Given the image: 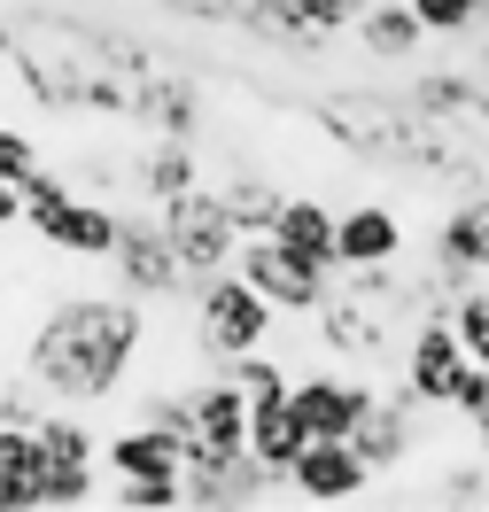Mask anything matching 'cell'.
Wrapping results in <instances>:
<instances>
[{
  "label": "cell",
  "instance_id": "1",
  "mask_svg": "<svg viewBox=\"0 0 489 512\" xmlns=\"http://www.w3.org/2000/svg\"><path fill=\"white\" fill-rule=\"evenodd\" d=\"M156 357V303L125 295L117 280L109 288H55L32 311L24 342H16V373L55 404V412H109L125 404L140 373Z\"/></svg>",
  "mask_w": 489,
  "mask_h": 512
},
{
  "label": "cell",
  "instance_id": "2",
  "mask_svg": "<svg viewBox=\"0 0 489 512\" xmlns=\"http://www.w3.org/2000/svg\"><path fill=\"white\" fill-rule=\"evenodd\" d=\"M32 450H39L32 512L101 505V435H94V419H86V412H39Z\"/></svg>",
  "mask_w": 489,
  "mask_h": 512
},
{
  "label": "cell",
  "instance_id": "3",
  "mask_svg": "<svg viewBox=\"0 0 489 512\" xmlns=\"http://www.w3.org/2000/svg\"><path fill=\"white\" fill-rule=\"evenodd\" d=\"M187 326H195L202 350L226 365V357H241V350H264V342L280 334V311H272V303L226 264V272H210V280L187 288Z\"/></svg>",
  "mask_w": 489,
  "mask_h": 512
},
{
  "label": "cell",
  "instance_id": "4",
  "mask_svg": "<svg viewBox=\"0 0 489 512\" xmlns=\"http://www.w3.org/2000/svg\"><path fill=\"white\" fill-rule=\"evenodd\" d=\"M101 264H109V280L125 295H140V303H187V272H179V256L163 241V218L148 202L117 210V241H109Z\"/></svg>",
  "mask_w": 489,
  "mask_h": 512
},
{
  "label": "cell",
  "instance_id": "5",
  "mask_svg": "<svg viewBox=\"0 0 489 512\" xmlns=\"http://www.w3.org/2000/svg\"><path fill=\"white\" fill-rule=\"evenodd\" d=\"M156 218H163V241L179 256V272H187V288L210 280V272H226L233 249H241V225L226 218V202H218L210 179L187 187V194H171V202H156Z\"/></svg>",
  "mask_w": 489,
  "mask_h": 512
},
{
  "label": "cell",
  "instance_id": "6",
  "mask_svg": "<svg viewBox=\"0 0 489 512\" xmlns=\"http://www.w3.org/2000/svg\"><path fill=\"white\" fill-rule=\"evenodd\" d=\"M24 233H32L47 256H63V264H101L109 241H117V202H101V194H39L24 202Z\"/></svg>",
  "mask_w": 489,
  "mask_h": 512
},
{
  "label": "cell",
  "instance_id": "7",
  "mask_svg": "<svg viewBox=\"0 0 489 512\" xmlns=\"http://www.w3.org/2000/svg\"><path fill=\"white\" fill-rule=\"evenodd\" d=\"M179 489L195 512H241V505H272L280 497V474L241 450H210V443H187V466H179Z\"/></svg>",
  "mask_w": 489,
  "mask_h": 512
},
{
  "label": "cell",
  "instance_id": "8",
  "mask_svg": "<svg viewBox=\"0 0 489 512\" xmlns=\"http://www.w3.org/2000/svg\"><path fill=\"white\" fill-rule=\"evenodd\" d=\"M233 272H241V280L280 311V319H311V311H319V295H326V280H334V272H319V264H303L295 249H280L272 233H241Z\"/></svg>",
  "mask_w": 489,
  "mask_h": 512
},
{
  "label": "cell",
  "instance_id": "9",
  "mask_svg": "<svg viewBox=\"0 0 489 512\" xmlns=\"http://www.w3.org/2000/svg\"><path fill=\"white\" fill-rule=\"evenodd\" d=\"M295 505H365L373 497V466L358 458L350 435H311V443L288 458V474H280Z\"/></svg>",
  "mask_w": 489,
  "mask_h": 512
},
{
  "label": "cell",
  "instance_id": "10",
  "mask_svg": "<svg viewBox=\"0 0 489 512\" xmlns=\"http://www.w3.org/2000/svg\"><path fill=\"white\" fill-rule=\"evenodd\" d=\"M427 280L443 295L489 280V194H466V202H451L435 218V233H427Z\"/></svg>",
  "mask_w": 489,
  "mask_h": 512
},
{
  "label": "cell",
  "instance_id": "11",
  "mask_svg": "<svg viewBox=\"0 0 489 512\" xmlns=\"http://www.w3.org/2000/svg\"><path fill=\"white\" fill-rule=\"evenodd\" d=\"M466 365H474V357H466V342L451 334V311H420L412 334H404V381L396 388H404L412 404H427V412H443Z\"/></svg>",
  "mask_w": 489,
  "mask_h": 512
},
{
  "label": "cell",
  "instance_id": "12",
  "mask_svg": "<svg viewBox=\"0 0 489 512\" xmlns=\"http://www.w3.org/2000/svg\"><path fill=\"white\" fill-rule=\"evenodd\" d=\"M381 404V388L365 373H334V365H311L288 381V412L303 419V435H350L365 412Z\"/></svg>",
  "mask_w": 489,
  "mask_h": 512
},
{
  "label": "cell",
  "instance_id": "13",
  "mask_svg": "<svg viewBox=\"0 0 489 512\" xmlns=\"http://www.w3.org/2000/svg\"><path fill=\"white\" fill-rule=\"evenodd\" d=\"M125 117H140V132H148V140H195V132H202V94L187 86V78H163V70L132 63Z\"/></svg>",
  "mask_w": 489,
  "mask_h": 512
},
{
  "label": "cell",
  "instance_id": "14",
  "mask_svg": "<svg viewBox=\"0 0 489 512\" xmlns=\"http://www.w3.org/2000/svg\"><path fill=\"white\" fill-rule=\"evenodd\" d=\"M101 466H109V481H163L187 466V443L156 419H125V427L101 435Z\"/></svg>",
  "mask_w": 489,
  "mask_h": 512
},
{
  "label": "cell",
  "instance_id": "15",
  "mask_svg": "<svg viewBox=\"0 0 489 512\" xmlns=\"http://www.w3.org/2000/svg\"><path fill=\"white\" fill-rule=\"evenodd\" d=\"M334 249H342V264H404V249H412L404 210L396 202H350V210H334Z\"/></svg>",
  "mask_w": 489,
  "mask_h": 512
},
{
  "label": "cell",
  "instance_id": "16",
  "mask_svg": "<svg viewBox=\"0 0 489 512\" xmlns=\"http://www.w3.org/2000/svg\"><path fill=\"white\" fill-rule=\"evenodd\" d=\"M280 249H295L303 264H319V272H342V249H334V210H326L319 194H288L272 225H264Z\"/></svg>",
  "mask_w": 489,
  "mask_h": 512
},
{
  "label": "cell",
  "instance_id": "17",
  "mask_svg": "<svg viewBox=\"0 0 489 512\" xmlns=\"http://www.w3.org/2000/svg\"><path fill=\"white\" fill-rule=\"evenodd\" d=\"M202 187V156H195V140H148L140 156H132V202H171V194H187Z\"/></svg>",
  "mask_w": 489,
  "mask_h": 512
},
{
  "label": "cell",
  "instance_id": "18",
  "mask_svg": "<svg viewBox=\"0 0 489 512\" xmlns=\"http://www.w3.org/2000/svg\"><path fill=\"white\" fill-rule=\"evenodd\" d=\"M350 32H358V47L373 55V63H412V55L427 47L420 16H412V0H365Z\"/></svg>",
  "mask_w": 489,
  "mask_h": 512
},
{
  "label": "cell",
  "instance_id": "19",
  "mask_svg": "<svg viewBox=\"0 0 489 512\" xmlns=\"http://www.w3.org/2000/svg\"><path fill=\"white\" fill-rule=\"evenodd\" d=\"M489 94V78L474 63H458V70H420L412 78V109H420L427 125H458V117H474Z\"/></svg>",
  "mask_w": 489,
  "mask_h": 512
},
{
  "label": "cell",
  "instance_id": "20",
  "mask_svg": "<svg viewBox=\"0 0 489 512\" xmlns=\"http://www.w3.org/2000/svg\"><path fill=\"white\" fill-rule=\"evenodd\" d=\"M303 443H311V435H303V419H295L288 404H249V458H257V466L288 474V458Z\"/></svg>",
  "mask_w": 489,
  "mask_h": 512
},
{
  "label": "cell",
  "instance_id": "21",
  "mask_svg": "<svg viewBox=\"0 0 489 512\" xmlns=\"http://www.w3.org/2000/svg\"><path fill=\"white\" fill-rule=\"evenodd\" d=\"M32 481H39V450L32 427L0 419V512H32Z\"/></svg>",
  "mask_w": 489,
  "mask_h": 512
},
{
  "label": "cell",
  "instance_id": "22",
  "mask_svg": "<svg viewBox=\"0 0 489 512\" xmlns=\"http://www.w3.org/2000/svg\"><path fill=\"white\" fill-rule=\"evenodd\" d=\"M210 187H218V202H226V218L241 225V233H264V225H272V210L288 202V194L272 187L264 171H241V179H210Z\"/></svg>",
  "mask_w": 489,
  "mask_h": 512
},
{
  "label": "cell",
  "instance_id": "23",
  "mask_svg": "<svg viewBox=\"0 0 489 512\" xmlns=\"http://www.w3.org/2000/svg\"><path fill=\"white\" fill-rule=\"evenodd\" d=\"M272 8L295 24V39H303V47H326L334 32H350V24H358L365 0H272Z\"/></svg>",
  "mask_w": 489,
  "mask_h": 512
},
{
  "label": "cell",
  "instance_id": "24",
  "mask_svg": "<svg viewBox=\"0 0 489 512\" xmlns=\"http://www.w3.org/2000/svg\"><path fill=\"white\" fill-rule=\"evenodd\" d=\"M226 373L233 381H241V396H249V404H288V365H280V357H257V350H241V357H226Z\"/></svg>",
  "mask_w": 489,
  "mask_h": 512
},
{
  "label": "cell",
  "instance_id": "25",
  "mask_svg": "<svg viewBox=\"0 0 489 512\" xmlns=\"http://www.w3.org/2000/svg\"><path fill=\"white\" fill-rule=\"evenodd\" d=\"M451 334L466 342V357H474V365H489V288H482V280L451 295Z\"/></svg>",
  "mask_w": 489,
  "mask_h": 512
},
{
  "label": "cell",
  "instance_id": "26",
  "mask_svg": "<svg viewBox=\"0 0 489 512\" xmlns=\"http://www.w3.org/2000/svg\"><path fill=\"white\" fill-rule=\"evenodd\" d=\"M101 505H117V512H179V505H187V489H179V474H163V481H117V489H101Z\"/></svg>",
  "mask_w": 489,
  "mask_h": 512
},
{
  "label": "cell",
  "instance_id": "27",
  "mask_svg": "<svg viewBox=\"0 0 489 512\" xmlns=\"http://www.w3.org/2000/svg\"><path fill=\"white\" fill-rule=\"evenodd\" d=\"M435 505H489V458L474 450L466 466H435V489H427Z\"/></svg>",
  "mask_w": 489,
  "mask_h": 512
},
{
  "label": "cell",
  "instance_id": "28",
  "mask_svg": "<svg viewBox=\"0 0 489 512\" xmlns=\"http://www.w3.org/2000/svg\"><path fill=\"white\" fill-rule=\"evenodd\" d=\"M489 404V365H466V373H458V388H451V404H443V412L458 419V427H466V419L482 412Z\"/></svg>",
  "mask_w": 489,
  "mask_h": 512
},
{
  "label": "cell",
  "instance_id": "29",
  "mask_svg": "<svg viewBox=\"0 0 489 512\" xmlns=\"http://www.w3.org/2000/svg\"><path fill=\"white\" fill-rule=\"evenodd\" d=\"M32 163H47V156H39V140H32V132H16V125H0V179H24Z\"/></svg>",
  "mask_w": 489,
  "mask_h": 512
},
{
  "label": "cell",
  "instance_id": "30",
  "mask_svg": "<svg viewBox=\"0 0 489 512\" xmlns=\"http://www.w3.org/2000/svg\"><path fill=\"white\" fill-rule=\"evenodd\" d=\"M8 233H24V194H16V179H0V241Z\"/></svg>",
  "mask_w": 489,
  "mask_h": 512
},
{
  "label": "cell",
  "instance_id": "31",
  "mask_svg": "<svg viewBox=\"0 0 489 512\" xmlns=\"http://www.w3.org/2000/svg\"><path fill=\"white\" fill-rule=\"evenodd\" d=\"M466 435H474V450H482V458H489V404H482V412H474V419H466Z\"/></svg>",
  "mask_w": 489,
  "mask_h": 512
},
{
  "label": "cell",
  "instance_id": "32",
  "mask_svg": "<svg viewBox=\"0 0 489 512\" xmlns=\"http://www.w3.org/2000/svg\"><path fill=\"white\" fill-rule=\"evenodd\" d=\"M0 63H16V32H8V16H0Z\"/></svg>",
  "mask_w": 489,
  "mask_h": 512
},
{
  "label": "cell",
  "instance_id": "33",
  "mask_svg": "<svg viewBox=\"0 0 489 512\" xmlns=\"http://www.w3.org/2000/svg\"><path fill=\"white\" fill-rule=\"evenodd\" d=\"M474 117H482V132H489V94H482V109H474Z\"/></svg>",
  "mask_w": 489,
  "mask_h": 512
},
{
  "label": "cell",
  "instance_id": "34",
  "mask_svg": "<svg viewBox=\"0 0 489 512\" xmlns=\"http://www.w3.org/2000/svg\"><path fill=\"white\" fill-rule=\"evenodd\" d=\"M482 288H489V280H482Z\"/></svg>",
  "mask_w": 489,
  "mask_h": 512
}]
</instances>
